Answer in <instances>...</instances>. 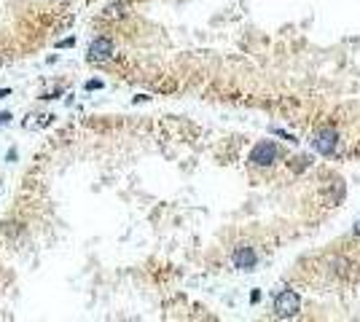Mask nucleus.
Instances as JSON below:
<instances>
[{
	"label": "nucleus",
	"mask_w": 360,
	"mask_h": 322,
	"mask_svg": "<svg viewBox=\"0 0 360 322\" xmlns=\"http://www.w3.org/2000/svg\"><path fill=\"white\" fill-rule=\"evenodd\" d=\"M274 312H277L279 317H290V314H296V312H299V295H296L293 290L279 293V295L274 298Z\"/></svg>",
	"instance_id": "1"
},
{
	"label": "nucleus",
	"mask_w": 360,
	"mask_h": 322,
	"mask_svg": "<svg viewBox=\"0 0 360 322\" xmlns=\"http://www.w3.org/2000/svg\"><path fill=\"white\" fill-rule=\"evenodd\" d=\"M277 145L274 142H258V145L253 148V153H250V161L253 164H258V166H264V164H272L274 159H277Z\"/></svg>",
	"instance_id": "2"
},
{
	"label": "nucleus",
	"mask_w": 360,
	"mask_h": 322,
	"mask_svg": "<svg viewBox=\"0 0 360 322\" xmlns=\"http://www.w3.org/2000/svg\"><path fill=\"white\" fill-rule=\"evenodd\" d=\"M111 54H113V43L108 38H97L94 43L89 46V59L91 62H105Z\"/></svg>",
	"instance_id": "3"
},
{
	"label": "nucleus",
	"mask_w": 360,
	"mask_h": 322,
	"mask_svg": "<svg viewBox=\"0 0 360 322\" xmlns=\"http://www.w3.org/2000/svg\"><path fill=\"white\" fill-rule=\"evenodd\" d=\"M315 145H317V151H320V153H325V156H328V153L336 148V132H331V129L320 132L317 140H315Z\"/></svg>",
	"instance_id": "4"
},
{
	"label": "nucleus",
	"mask_w": 360,
	"mask_h": 322,
	"mask_svg": "<svg viewBox=\"0 0 360 322\" xmlns=\"http://www.w3.org/2000/svg\"><path fill=\"white\" fill-rule=\"evenodd\" d=\"M234 263H237V268H253L255 266V252L250 250V247H239V250L234 252Z\"/></svg>",
	"instance_id": "5"
},
{
	"label": "nucleus",
	"mask_w": 360,
	"mask_h": 322,
	"mask_svg": "<svg viewBox=\"0 0 360 322\" xmlns=\"http://www.w3.org/2000/svg\"><path fill=\"white\" fill-rule=\"evenodd\" d=\"M32 118L35 121H25V129H38V126H46L51 121V116H46V113L43 116H32Z\"/></svg>",
	"instance_id": "6"
},
{
	"label": "nucleus",
	"mask_w": 360,
	"mask_h": 322,
	"mask_svg": "<svg viewBox=\"0 0 360 322\" xmlns=\"http://www.w3.org/2000/svg\"><path fill=\"white\" fill-rule=\"evenodd\" d=\"M11 121V113H3V116H0V124H8Z\"/></svg>",
	"instance_id": "7"
},
{
	"label": "nucleus",
	"mask_w": 360,
	"mask_h": 322,
	"mask_svg": "<svg viewBox=\"0 0 360 322\" xmlns=\"http://www.w3.org/2000/svg\"><path fill=\"white\" fill-rule=\"evenodd\" d=\"M355 234H360V220H358V226H355Z\"/></svg>",
	"instance_id": "8"
}]
</instances>
